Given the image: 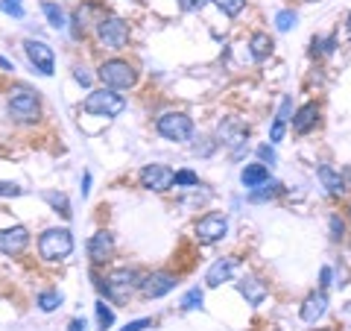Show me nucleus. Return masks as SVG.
I'll return each mask as SVG.
<instances>
[{"instance_id":"obj_1","label":"nucleus","mask_w":351,"mask_h":331,"mask_svg":"<svg viewBox=\"0 0 351 331\" xmlns=\"http://www.w3.org/2000/svg\"><path fill=\"white\" fill-rule=\"evenodd\" d=\"M123 109H126V100L120 94H114V88H97L82 103V112L97 115V117H117Z\"/></svg>"},{"instance_id":"obj_2","label":"nucleus","mask_w":351,"mask_h":331,"mask_svg":"<svg viewBox=\"0 0 351 331\" xmlns=\"http://www.w3.org/2000/svg\"><path fill=\"white\" fill-rule=\"evenodd\" d=\"M38 252L44 261H64L73 252L71 229H47L38 238Z\"/></svg>"},{"instance_id":"obj_3","label":"nucleus","mask_w":351,"mask_h":331,"mask_svg":"<svg viewBox=\"0 0 351 331\" xmlns=\"http://www.w3.org/2000/svg\"><path fill=\"white\" fill-rule=\"evenodd\" d=\"M97 38L108 50H123L129 41V24L117 15H103L97 21Z\"/></svg>"},{"instance_id":"obj_4","label":"nucleus","mask_w":351,"mask_h":331,"mask_svg":"<svg viewBox=\"0 0 351 331\" xmlns=\"http://www.w3.org/2000/svg\"><path fill=\"white\" fill-rule=\"evenodd\" d=\"M97 76L103 80L106 88H132L138 82V71L132 68L129 62L123 59H108L100 65V71H97Z\"/></svg>"},{"instance_id":"obj_5","label":"nucleus","mask_w":351,"mask_h":331,"mask_svg":"<svg viewBox=\"0 0 351 331\" xmlns=\"http://www.w3.org/2000/svg\"><path fill=\"white\" fill-rule=\"evenodd\" d=\"M9 112H12L15 120L21 124H32V120H38L41 115V103H38V94L29 91V88H15L12 94H9Z\"/></svg>"},{"instance_id":"obj_6","label":"nucleus","mask_w":351,"mask_h":331,"mask_svg":"<svg viewBox=\"0 0 351 331\" xmlns=\"http://www.w3.org/2000/svg\"><path fill=\"white\" fill-rule=\"evenodd\" d=\"M100 288L106 290V296L112 302H126L132 293H135V288H141V282H138V273L135 270H114L112 275L106 279V284H100Z\"/></svg>"},{"instance_id":"obj_7","label":"nucleus","mask_w":351,"mask_h":331,"mask_svg":"<svg viewBox=\"0 0 351 331\" xmlns=\"http://www.w3.org/2000/svg\"><path fill=\"white\" fill-rule=\"evenodd\" d=\"M156 129L167 141H188L193 135V120L184 112H167L156 120Z\"/></svg>"},{"instance_id":"obj_8","label":"nucleus","mask_w":351,"mask_h":331,"mask_svg":"<svg viewBox=\"0 0 351 331\" xmlns=\"http://www.w3.org/2000/svg\"><path fill=\"white\" fill-rule=\"evenodd\" d=\"M24 50H27V59L36 65V71L50 76L53 68H56V56H53V47H47L44 41H36V38H27L24 41Z\"/></svg>"},{"instance_id":"obj_9","label":"nucleus","mask_w":351,"mask_h":331,"mask_svg":"<svg viewBox=\"0 0 351 331\" xmlns=\"http://www.w3.org/2000/svg\"><path fill=\"white\" fill-rule=\"evenodd\" d=\"M176 284H179V279H176L173 273L158 270V273H149L147 279L141 282V293H144L147 299H161V296H167Z\"/></svg>"},{"instance_id":"obj_10","label":"nucleus","mask_w":351,"mask_h":331,"mask_svg":"<svg viewBox=\"0 0 351 331\" xmlns=\"http://www.w3.org/2000/svg\"><path fill=\"white\" fill-rule=\"evenodd\" d=\"M228 231V220L226 214H205L199 223H196V238H199V244H217V240H223Z\"/></svg>"},{"instance_id":"obj_11","label":"nucleus","mask_w":351,"mask_h":331,"mask_svg":"<svg viewBox=\"0 0 351 331\" xmlns=\"http://www.w3.org/2000/svg\"><path fill=\"white\" fill-rule=\"evenodd\" d=\"M141 185L147 187V191H170L173 187V170L167 164H147L144 170H141Z\"/></svg>"},{"instance_id":"obj_12","label":"nucleus","mask_w":351,"mask_h":331,"mask_svg":"<svg viewBox=\"0 0 351 331\" xmlns=\"http://www.w3.org/2000/svg\"><path fill=\"white\" fill-rule=\"evenodd\" d=\"M29 244V231L24 226H12V229H0V252L3 255H21Z\"/></svg>"},{"instance_id":"obj_13","label":"nucleus","mask_w":351,"mask_h":331,"mask_svg":"<svg viewBox=\"0 0 351 331\" xmlns=\"http://www.w3.org/2000/svg\"><path fill=\"white\" fill-rule=\"evenodd\" d=\"M112 255H114V238H112V231L100 229L88 240V258L94 264H106V261H112Z\"/></svg>"},{"instance_id":"obj_14","label":"nucleus","mask_w":351,"mask_h":331,"mask_svg":"<svg viewBox=\"0 0 351 331\" xmlns=\"http://www.w3.org/2000/svg\"><path fill=\"white\" fill-rule=\"evenodd\" d=\"M237 270V258L234 255H226V258H217L211 267H208L205 273V282H208V288H219L223 282H228L234 275Z\"/></svg>"},{"instance_id":"obj_15","label":"nucleus","mask_w":351,"mask_h":331,"mask_svg":"<svg viewBox=\"0 0 351 331\" xmlns=\"http://www.w3.org/2000/svg\"><path fill=\"white\" fill-rule=\"evenodd\" d=\"M316 124H319V106H316V103H304L299 112H295V117H293V132H295V135H307L311 129H316Z\"/></svg>"},{"instance_id":"obj_16","label":"nucleus","mask_w":351,"mask_h":331,"mask_svg":"<svg viewBox=\"0 0 351 331\" xmlns=\"http://www.w3.org/2000/svg\"><path fill=\"white\" fill-rule=\"evenodd\" d=\"M325 311H328V296L319 290V293H311L304 299V305H302V319L304 323H319V319L325 317Z\"/></svg>"},{"instance_id":"obj_17","label":"nucleus","mask_w":351,"mask_h":331,"mask_svg":"<svg viewBox=\"0 0 351 331\" xmlns=\"http://www.w3.org/2000/svg\"><path fill=\"white\" fill-rule=\"evenodd\" d=\"M237 290L240 296L249 302V305H261L263 299H267V284H263L261 279H255V275H246V279L237 282Z\"/></svg>"},{"instance_id":"obj_18","label":"nucleus","mask_w":351,"mask_h":331,"mask_svg":"<svg viewBox=\"0 0 351 331\" xmlns=\"http://www.w3.org/2000/svg\"><path fill=\"white\" fill-rule=\"evenodd\" d=\"M319 182L328 187V194L331 196H343L346 194V179L331 168V164H322L319 168Z\"/></svg>"},{"instance_id":"obj_19","label":"nucleus","mask_w":351,"mask_h":331,"mask_svg":"<svg viewBox=\"0 0 351 331\" xmlns=\"http://www.w3.org/2000/svg\"><path fill=\"white\" fill-rule=\"evenodd\" d=\"M240 182H243L246 187H252V191H255L258 185L269 182V170H267V164H246L243 173H240Z\"/></svg>"},{"instance_id":"obj_20","label":"nucleus","mask_w":351,"mask_h":331,"mask_svg":"<svg viewBox=\"0 0 351 331\" xmlns=\"http://www.w3.org/2000/svg\"><path fill=\"white\" fill-rule=\"evenodd\" d=\"M249 53L255 62H263L272 53V38L267 36V32H255V36L249 38Z\"/></svg>"},{"instance_id":"obj_21","label":"nucleus","mask_w":351,"mask_h":331,"mask_svg":"<svg viewBox=\"0 0 351 331\" xmlns=\"http://www.w3.org/2000/svg\"><path fill=\"white\" fill-rule=\"evenodd\" d=\"M278 194H281V185L278 182H263V185H258L255 191H252V200L263 203V200H272V196H278Z\"/></svg>"},{"instance_id":"obj_22","label":"nucleus","mask_w":351,"mask_h":331,"mask_svg":"<svg viewBox=\"0 0 351 331\" xmlns=\"http://www.w3.org/2000/svg\"><path fill=\"white\" fill-rule=\"evenodd\" d=\"M211 3H214V6H217L223 15H228V18H237L240 12H243L246 0H211Z\"/></svg>"},{"instance_id":"obj_23","label":"nucleus","mask_w":351,"mask_h":331,"mask_svg":"<svg viewBox=\"0 0 351 331\" xmlns=\"http://www.w3.org/2000/svg\"><path fill=\"white\" fill-rule=\"evenodd\" d=\"M59 305H62V293H56V290H44L38 296V308H41V311H56Z\"/></svg>"},{"instance_id":"obj_24","label":"nucleus","mask_w":351,"mask_h":331,"mask_svg":"<svg viewBox=\"0 0 351 331\" xmlns=\"http://www.w3.org/2000/svg\"><path fill=\"white\" fill-rule=\"evenodd\" d=\"M173 185H179V187H196V185H199V176H196L193 170H176L173 173Z\"/></svg>"},{"instance_id":"obj_25","label":"nucleus","mask_w":351,"mask_h":331,"mask_svg":"<svg viewBox=\"0 0 351 331\" xmlns=\"http://www.w3.org/2000/svg\"><path fill=\"white\" fill-rule=\"evenodd\" d=\"M97 323H100V328H112L114 326V311L108 308L106 302H97Z\"/></svg>"},{"instance_id":"obj_26","label":"nucleus","mask_w":351,"mask_h":331,"mask_svg":"<svg viewBox=\"0 0 351 331\" xmlns=\"http://www.w3.org/2000/svg\"><path fill=\"white\" fill-rule=\"evenodd\" d=\"M44 15H47L53 30H62L64 27V15H62V9L56 3H44Z\"/></svg>"},{"instance_id":"obj_27","label":"nucleus","mask_w":351,"mask_h":331,"mask_svg":"<svg viewBox=\"0 0 351 331\" xmlns=\"http://www.w3.org/2000/svg\"><path fill=\"white\" fill-rule=\"evenodd\" d=\"M295 21H299V18H295L293 9H281V12L276 15V27H278L281 32H287V30H293V27H295Z\"/></svg>"},{"instance_id":"obj_28","label":"nucleus","mask_w":351,"mask_h":331,"mask_svg":"<svg viewBox=\"0 0 351 331\" xmlns=\"http://www.w3.org/2000/svg\"><path fill=\"white\" fill-rule=\"evenodd\" d=\"M182 308H184V311H193V308H202V290H199V288H193V290L184 293Z\"/></svg>"},{"instance_id":"obj_29","label":"nucleus","mask_w":351,"mask_h":331,"mask_svg":"<svg viewBox=\"0 0 351 331\" xmlns=\"http://www.w3.org/2000/svg\"><path fill=\"white\" fill-rule=\"evenodd\" d=\"M0 12L12 15V18H24V3L21 0H0Z\"/></svg>"},{"instance_id":"obj_30","label":"nucleus","mask_w":351,"mask_h":331,"mask_svg":"<svg viewBox=\"0 0 351 331\" xmlns=\"http://www.w3.org/2000/svg\"><path fill=\"white\" fill-rule=\"evenodd\" d=\"M44 200H47L53 208H59L62 217H71V205H68V200H64L62 194H44Z\"/></svg>"},{"instance_id":"obj_31","label":"nucleus","mask_w":351,"mask_h":331,"mask_svg":"<svg viewBox=\"0 0 351 331\" xmlns=\"http://www.w3.org/2000/svg\"><path fill=\"white\" fill-rule=\"evenodd\" d=\"M24 187H18L15 182H0V196H21Z\"/></svg>"},{"instance_id":"obj_32","label":"nucleus","mask_w":351,"mask_h":331,"mask_svg":"<svg viewBox=\"0 0 351 331\" xmlns=\"http://www.w3.org/2000/svg\"><path fill=\"white\" fill-rule=\"evenodd\" d=\"M258 156H261V164H272V161H276V150H272L269 144H261Z\"/></svg>"},{"instance_id":"obj_33","label":"nucleus","mask_w":351,"mask_h":331,"mask_svg":"<svg viewBox=\"0 0 351 331\" xmlns=\"http://www.w3.org/2000/svg\"><path fill=\"white\" fill-rule=\"evenodd\" d=\"M284 124H287V120H272V129H269V141H281L284 138Z\"/></svg>"},{"instance_id":"obj_34","label":"nucleus","mask_w":351,"mask_h":331,"mask_svg":"<svg viewBox=\"0 0 351 331\" xmlns=\"http://www.w3.org/2000/svg\"><path fill=\"white\" fill-rule=\"evenodd\" d=\"M73 80L80 85H91V73H88L85 68H73Z\"/></svg>"},{"instance_id":"obj_35","label":"nucleus","mask_w":351,"mask_h":331,"mask_svg":"<svg viewBox=\"0 0 351 331\" xmlns=\"http://www.w3.org/2000/svg\"><path fill=\"white\" fill-rule=\"evenodd\" d=\"M208 0H182V9L184 12H196V9H202Z\"/></svg>"},{"instance_id":"obj_36","label":"nucleus","mask_w":351,"mask_h":331,"mask_svg":"<svg viewBox=\"0 0 351 331\" xmlns=\"http://www.w3.org/2000/svg\"><path fill=\"white\" fill-rule=\"evenodd\" d=\"M331 238L334 240L343 238V220H339V217H331Z\"/></svg>"},{"instance_id":"obj_37","label":"nucleus","mask_w":351,"mask_h":331,"mask_svg":"<svg viewBox=\"0 0 351 331\" xmlns=\"http://www.w3.org/2000/svg\"><path fill=\"white\" fill-rule=\"evenodd\" d=\"M152 326V319H135V323H129L123 331H144V328H149Z\"/></svg>"},{"instance_id":"obj_38","label":"nucleus","mask_w":351,"mask_h":331,"mask_svg":"<svg viewBox=\"0 0 351 331\" xmlns=\"http://www.w3.org/2000/svg\"><path fill=\"white\" fill-rule=\"evenodd\" d=\"M290 115V97H284V103H281V112H278V120H287Z\"/></svg>"},{"instance_id":"obj_39","label":"nucleus","mask_w":351,"mask_h":331,"mask_svg":"<svg viewBox=\"0 0 351 331\" xmlns=\"http://www.w3.org/2000/svg\"><path fill=\"white\" fill-rule=\"evenodd\" d=\"M68 331H85V319H71Z\"/></svg>"},{"instance_id":"obj_40","label":"nucleus","mask_w":351,"mask_h":331,"mask_svg":"<svg viewBox=\"0 0 351 331\" xmlns=\"http://www.w3.org/2000/svg\"><path fill=\"white\" fill-rule=\"evenodd\" d=\"M88 191H91V173L82 176V196H88Z\"/></svg>"},{"instance_id":"obj_41","label":"nucleus","mask_w":351,"mask_h":331,"mask_svg":"<svg viewBox=\"0 0 351 331\" xmlns=\"http://www.w3.org/2000/svg\"><path fill=\"white\" fill-rule=\"evenodd\" d=\"M322 288H328V284H331V267H322Z\"/></svg>"},{"instance_id":"obj_42","label":"nucleus","mask_w":351,"mask_h":331,"mask_svg":"<svg viewBox=\"0 0 351 331\" xmlns=\"http://www.w3.org/2000/svg\"><path fill=\"white\" fill-rule=\"evenodd\" d=\"M0 68H6V71H15V65L9 62V59H3V56H0Z\"/></svg>"},{"instance_id":"obj_43","label":"nucleus","mask_w":351,"mask_h":331,"mask_svg":"<svg viewBox=\"0 0 351 331\" xmlns=\"http://www.w3.org/2000/svg\"><path fill=\"white\" fill-rule=\"evenodd\" d=\"M346 32H348V38H351V12H348V18H346Z\"/></svg>"},{"instance_id":"obj_44","label":"nucleus","mask_w":351,"mask_h":331,"mask_svg":"<svg viewBox=\"0 0 351 331\" xmlns=\"http://www.w3.org/2000/svg\"><path fill=\"white\" fill-rule=\"evenodd\" d=\"M348 212H351V208H348Z\"/></svg>"}]
</instances>
